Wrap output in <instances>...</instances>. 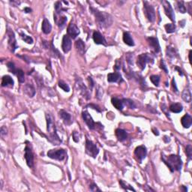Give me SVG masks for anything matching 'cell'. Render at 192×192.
<instances>
[{"label": "cell", "instance_id": "6da1fadb", "mask_svg": "<svg viewBox=\"0 0 192 192\" xmlns=\"http://www.w3.org/2000/svg\"><path fill=\"white\" fill-rule=\"evenodd\" d=\"M47 119V131H48V139L53 144L59 145L62 143L61 140L59 137L57 133H56V125H55L54 119L51 115L47 113L46 114Z\"/></svg>", "mask_w": 192, "mask_h": 192}, {"label": "cell", "instance_id": "7a4b0ae2", "mask_svg": "<svg viewBox=\"0 0 192 192\" xmlns=\"http://www.w3.org/2000/svg\"><path fill=\"white\" fill-rule=\"evenodd\" d=\"M90 11L95 16L96 22L98 23L101 28L109 27L113 23V20L110 14L103 12V11H98V9H94L92 7H90Z\"/></svg>", "mask_w": 192, "mask_h": 192}, {"label": "cell", "instance_id": "3957f363", "mask_svg": "<svg viewBox=\"0 0 192 192\" xmlns=\"http://www.w3.org/2000/svg\"><path fill=\"white\" fill-rule=\"evenodd\" d=\"M162 159L171 172L181 170L182 167H183V162L179 155H170L165 156L162 155Z\"/></svg>", "mask_w": 192, "mask_h": 192}, {"label": "cell", "instance_id": "277c9868", "mask_svg": "<svg viewBox=\"0 0 192 192\" xmlns=\"http://www.w3.org/2000/svg\"><path fill=\"white\" fill-rule=\"evenodd\" d=\"M154 59L151 55L149 53H143L138 56L137 60V65L140 68V70H144L146 68V66L147 63H153Z\"/></svg>", "mask_w": 192, "mask_h": 192}, {"label": "cell", "instance_id": "5b68a950", "mask_svg": "<svg viewBox=\"0 0 192 192\" xmlns=\"http://www.w3.org/2000/svg\"><path fill=\"white\" fill-rule=\"evenodd\" d=\"M67 155V152L63 149H51L48 152V156L49 158L54 160L63 161Z\"/></svg>", "mask_w": 192, "mask_h": 192}, {"label": "cell", "instance_id": "8992f818", "mask_svg": "<svg viewBox=\"0 0 192 192\" xmlns=\"http://www.w3.org/2000/svg\"><path fill=\"white\" fill-rule=\"evenodd\" d=\"M144 14L146 15V18L148 19V20L150 21V22L153 23L155 20V9L152 5L149 4L148 2L144 1Z\"/></svg>", "mask_w": 192, "mask_h": 192}, {"label": "cell", "instance_id": "52a82bcc", "mask_svg": "<svg viewBox=\"0 0 192 192\" xmlns=\"http://www.w3.org/2000/svg\"><path fill=\"white\" fill-rule=\"evenodd\" d=\"M86 152H87V155H89L91 157L95 158L98 155V154L99 149L97 147V146L92 141L87 139V142H86Z\"/></svg>", "mask_w": 192, "mask_h": 192}, {"label": "cell", "instance_id": "ba28073f", "mask_svg": "<svg viewBox=\"0 0 192 192\" xmlns=\"http://www.w3.org/2000/svg\"><path fill=\"white\" fill-rule=\"evenodd\" d=\"M146 154H147V149L144 146H137L134 150V155L136 156L137 160L139 162V163L142 162V161L146 158Z\"/></svg>", "mask_w": 192, "mask_h": 192}, {"label": "cell", "instance_id": "9c48e42d", "mask_svg": "<svg viewBox=\"0 0 192 192\" xmlns=\"http://www.w3.org/2000/svg\"><path fill=\"white\" fill-rule=\"evenodd\" d=\"M162 3L164 6V11H165L166 15L173 22L175 23V14H174L173 9V8H172L170 3L169 2L165 1V0L162 1Z\"/></svg>", "mask_w": 192, "mask_h": 192}, {"label": "cell", "instance_id": "30bf717a", "mask_svg": "<svg viewBox=\"0 0 192 192\" xmlns=\"http://www.w3.org/2000/svg\"><path fill=\"white\" fill-rule=\"evenodd\" d=\"M25 158L27 161V164L29 167H32L34 165V155L32 149L29 144L26 146L25 148Z\"/></svg>", "mask_w": 192, "mask_h": 192}, {"label": "cell", "instance_id": "8fae6325", "mask_svg": "<svg viewBox=\"0 0 192 192\" xmlns=\"http://www.w3.org/2000/svg\"><path fill=\"white\" fill-rule=\"evenodd\" d=\"M7 35L9 36V47L11 52L15 51L16 49L17 48V42H16V38L14 36V33L11 29H8Z\"/></svg>", "mask_w": 192, "mask_h": 192}, {"label": "cell", "instance_id": "7c38bea8", "mask_svg": "<svg viewBox=\"0 0 192 192\" xmlns=\"http://www.w3.org/2000/svg\"><path fill=\"white\" fill-rule=\"evenodd\" d=\"M76 84H77V87H78V89L80 90V93L87 100H89L90 98V94H89V90L87 89L86 86L83 84V81L78 77V79L76 80Z\"/></svg>", "mask_w": 192, "mask_h": 192}, {"label": "cell", "instance_id": "4fadbf2b", "mask_svg": "<svg viewBox=\"0 0 192 192\" xmlns=\"http://www.w3.org/2000/svg\"><path fill=\"white\" fill-rule=\"evenodd\" d=\"M83 119H84V122L86 123V124L87 125V126L89 127V129L93 130L95 128V123L93 121V119L92 118L90 114L88 113L87 111H84L82 113Z\"/></svg>", "mask_w": 192, "mask_h": 192}, {"label": "cell", "instance_id": "5bb4252c", "mask_svg": "<svg viewBox=\"0 0 192 192\" xmlns=\"http://www.w3.org/2000/svg\"><path fill=\"white\" fill-rule=\"evenodd\" d=\"M67 32L68 35L73 39L77 38V36H78V35L80 34V30L79 29H78V27L72 22H71V23L69 24V26H68Z\"/></svg>", "mask_w": 192, "mask_h": 192}, {"label": "cell", "instance_id": "9a60e30c", "mask_svg": "<svg viewBox=\"0 0 192 192\" xmlns=\"http://www.w3.org/2000/svg\"><path fill=\"white\" fill-rule=\"evenodd\" d=\"M148 43H149V46L152 48L155 53H159L161 50V47L159 44L158 40L157 38H154V37H149L147 38Z\"/></svg>", "mask_w": 192, "mask_h": 192}, {"label": "cell", "instance_id": "2e32d148", "mask_svg": "<svg viewBox=\"0 0 192 192\" xmlns=\"http://www.w3.org/2000/svg\"><path fill=\"white\" fill-rule=\"evenodd\" d=\"M62 48L65 53H67L71 49V39L67 35H64L62 38Z\"/></svg>", "mask_w": 192, "mask_h": 192}, {"label": "cell", "instance_id": "e0dca14e", "mask_svg": "<svg viewBox=\"0 0 192 192\" xmlns=\"http://www.w3.org/2000/svg\"><path fill=\"white\" fill-rule=\"evenodd\" d=\"M92 38H93L94 42H95L96 44H102L105 45V46H107V43H106L105 37L99 32H94Z\"/></svg>", "mask_w": 192, "mask_h": 192}, {"label": "cell", "instance_id": "ac0fdd59", "mask_svg": "<svg viewBox=\"0 0 192 192\" xmlns=\"http://www.w3.org/2000/svg\"><path fill=\"white\" fill-rule=\"evenodd\" d=\"M59 114L60 118L63 120L65 124L67 125H70L71 124L72 120H71V116L70 115L69 113H67L66 111H65V110H60Z\"/></svg>", "mask_w": 192, "mask_h": 192}, {"label": "cell", "instance_id": "d6986e66", "mask_svg": "<svg viewBox=\"0 0 192 192\" xmlns=\"http://www.w3.org/2000/svg\"><path fill=\"white\" fill-rule=\"evenodd\" d=\"M107 80L110 83H117L123 81V79H122V76L119 73L114 72L110 73L107 75Z\"/></svg>", "mask_w": 192, "mask_h": 192}, {"label": "cell", "instance_id": "ffe728a7", "mask_svg": "<svg viewBox=\"0 0 192 192\" xmlns=\"http://www.w3.org/2000/svg\"><path fill=\"white\" fill-rule=\"evenodd\" d=\"M181 123L185 128H188L191 126L192 117L189 114H185L181 119Z\"/></svg>", "mask_w": 192, "mask_h": 192}, {"label": "cell", "instance_id": "44dd1931", "mask_svg": "<svg viewBox=\"0 0 192 192\" xmlns=\"http://www.w3.org/2000/svg\"><path fill=\"white\" fill-rule=\"evenodd\" d=\"M116 136L118 140L120 142L125 141L128 138V134L126 133V131L123 129H121V128H117L116 130Z\"/></svg>", "mask_w": 192, "mask_h": 192}, {"label": "cell", "instance_id": "7402d4cb", "mask_svg": "<svg viewBox=\"0 0 192 192\" xmlns=\"http://www.w3.org/2000/svg\"><path fill=\"white\" fill-rule=\"evenodd\" d=\"M58 15V14H57ZM59 17H57L56 15L54 14V20H55V22L56 23L57 26L59 28H63V27L66 26V22H67V17L66 16H63V15H59Z\"/></svg>", "mask_w": 192, "mask_h": 192}, {"label": "cell", "instance_id": "603a6c76", "mask_svg": "<svg viewBox=\"0 0 192 192\" xmlns=\"http://www.w3.org/2000/svg\"><path fill=\"white\" fill-rule=\"evenodd\" d=\"M14 80L10 77V76L9 75L3 76L2 80V87H14Z\"/></svg>", "mask_w": 192, "mask_h": 192}, {"label": "cell", "instance_id": "cb8c5ba5", "mask_svg": "<svg viewBox=\"0 0 192 192\" xmlns=\"http://www.w3.org/2000/svg\"><path fill=\"white\" fill-rule=\"evenodd\" d=\"M42 31L44 34H50V32L52 30V26L50 24V23L49 22V20L48 19L44 18V19L43 22H42Z\"/></svg>", "mask_w": 192, "mask_h": 192}, {"label": "cell", "instance_id": "d4e9b609", "mask_svg": "<svg viewBox=\"0 0 192 192\" xmlns=\"http://www.w3.org/2000/svg\"><path fill=\"white\" fill-rule=\"evenodd\" d=\"M23 92H25V94H27L29 97H31V98L33 97L35 94V88L33 87V86L31 85V84H29L24 86Z\"/></svg>", "mask_w": 192, "mask_h": 192}, {"label": "cell", "instance_id": "484cf974", "mask_svg": "<svg viewBox=\"0 0 192 192\" xmlns=\"http://www.w3.org/2000/svg\"><path fill=\"white\" fill-rule=\"evenodd\" d=\"M111 102L112 105L114 106L117 110H123V107H124V103H123V100L117 98H112Z\"/></svg>", "mask_w": 192, "mask_h": 192}, {"label": "cell", "instance_id": "4316f807", "mask_svg": "<svg viewBox=\"0 0 192 192\" xmlns=\"http://www.w3.org/2000/svg\"><path fill=\"white\" fill-rule=\"evenodd\" d=\"M75 46H76V49H77V50L78 51V53H79L80 55H84V53H85V48H86L84 42L81 39H78L75 43Z\"/></svg>", "mask_w": 192, "mask_h": 192}, {"label": "cell", "instance_id": "83f0119b", "mask_svg": "<svg viewBox=\"0 0 192 192\" xmlns=\"http://www.w3.org/2000/svg\"><path fill=\"white\" fill-rule=\"evenodd\" d=\"M123 41L128 46L132 47L134 45V40L128 32H124V34H123Z\"/></svg>", "mask_w": 192, "mask_h": 192}, {"label": "cell", "instance_id": "f1b7e54d", "mask_svg": "<svg viewBox=\"0 0 192 192\" xmlns=\"http://www.w3.org/2000/svg\"><path fill=\"white\" fill-rule=\"evenodd\" d=\"M182 98L185 102L190 103L191 101V90L188 88H186L183 90V94H182Z\"/></svg>", "mask_w": 192, "mask_h": 192}, {"label": "cell", "instance_id": "f546056e", "mask_svg": "<svg viewBox=\"0 0 192 192\" xmlns=\"http://www.w3.org/2000/svg\"><path fill=\"white\" fill-rule=\"evenodd\" d=\"M183 105L180 103H174L170 106V111L175 113H179L183 111Z\"/></svg>", "mask_w": 192, "mask_h": 192}, {"label": "cell", "instance_id": "4dcf8cb0", "mask_svg": "<svg viewBox=\"0 0 192 192\" xmlns=\"http://www.w3.org/2000/svg\"><path fill=\"white\" fill-rule=\"evenodd\" d=\"M55 10H56V14H58V15H59L61 13H62L63 11H67V9H64L63 8V6L62 5V2H56V3H55Z\"/></svg>", "mask_w": 192, "mask_h": 192}, {"label": "cell", "instance_id": "1f68e13d", "mask_svg": "<svg viewBox=\"0 0 192 192\" xmlns=\"http://www.w3.org/2000/svg\"><path fill=\"white\" fill-rule=\"evenodd\" d=\"M15 75H17L20 83H23L25 81V76H24V72L21 69H17L15 73Z\"/></svg>", "mask_w": 192, "mask_h": 192}, {"label": "cell", "instance_id": "d6a6232c", "mask_svg": "<svg viewBox=\"0 0 192 192\" xmlns=\"http://www.w3.org/2000/svg\"><path fill=\"white\" fill-rule=\"evenodd\" d=\"M119 184H120V185H121L122 188H123V189L126 190V191H135V189H134V188H133L131 186V185H128V183H125V182L123 181V180H119Z\"/></svg>", "mask_w": 192, "mask_h": 192}, {"label": "cell", "instance_id": "836d02e7", "mask_svg": "<svg viewBox=\"0 0 192 192\" xmlns=\"http://www.w3.org/2000/svg\"><path fill=\"white\" fill-rule=\"evenodd\" d=\"M164 28L167 33H173L176 30V26L173 23H167L164 26Z\"/></svg>", "mask_w": 192, "mask_h": 192}, {"label": "cell", "instance_id": "e575fe53", "mask_svg": "<svg viewBox=\"0 0 192 192\" xmlns=\"http://www.w3.org/2000/svg\"><path fill=\"white\" fill-rule=\"evenodd\" d=\"M177 9H178L180 12L183 13V14L186 12V8H185V4H184V2L183 1L177 2Z\"/></svg>", "mask_w": 192, "mask_h": 192}, {"label": "cell", "instance_id": "d590c367", "mask_svg": "<svg viewBox=\"0 0 192 192\" xmlns=\"http://www.w3.org/2000/svg\"><path fill=\"white\" fill-rule=\"evenodd\" d=\"M59 87L61 89H62L65 92H68L70 91V87L66 83H65L64 81L62 80H60L59 81Z\"/></svg>", "mask_w": 192, "mask_h": 192}, {"label": "cell", "instance_id": "8d00e7d4", "mask_svg": "<svg viewBox=\"0 0 192 192\" xmlns=\"http://www.w3.org/2000/svg\"><path fill=\"white\" fill-rule=\"evenodd\" d=\"M123 103H124V105H126L127 107H128L129 108L134 109L135 107H136V106H135L133 101L130 100V99H123Z\"/></svg>", "mask_w": 192, "mask_h": 192}, {"label": "cell", "instance_id": "74e56055", "mask_svg": "<svg viewBox=\"0 0 192 192\" xmlns=\"http://www.w3.org/2000/svg\"><path fill=\"white\" fill-rule=\"evenodd\" d=\"M20 36H21V38H22L24 41L27 42V44H32L33 43V39L31 38L30 36H28V35H25L24 33H20Z\"/></svg>", "mask_w": 192, "mask_h": 192}, {"label": "cell", "instance_id": "f35d334b", "mask_svg": "<svg viewBox=\"0 0 192 192\" xmlns=\"http://www.w3.org/2000/svg\"><path fill=\"white\" fill-rule=\"evenodd\" d=\"M150 80L152 81L155 86L158 87L159 82H160V77L158 75H152L150 77Z\"/></svg>", "mask_w": 192, "mask_h": 192}, {"label": "cell", "instance_id": "ab89813d", "mask_svg": "<svg viewBox=\"0 0 192 192\" xmlns=\"http://www.w3.org/2000/svg\"><path fill=\"white\" fill-rule=\"evenodd\" d=\"M167 56L170 58H174L176 56V53H175V49L173 48H170V47H167Z\"/></svg>", "mask_w": 192, "mask_h": 192}, {"label": "cell", "instance_id": "60d3db41", "mask_svg": "<svg viewBox=\"0 0 192 192\" xmlns=\"http://www.w3.org/2000/svg\"><path fill=\"white\" fill-rule=\"evenodd\" d=\"M185 152H186L187 156H188V160H191L192 158V146L191 145H188V146H186Z\"/></svg>", "mask_w": 192, "mask_h": 192}, {"label": "cell", "instance_id": "b9f144b4", "mask_svg": "<svg viewBox=\"0 0 192 192\" xmlns=\"http://www.w3.org/2000/svg\"><path fill=\"white\" fill-rule=\"evenodd\" d=\"M8 68H9V70L10 71H11V73H13L14 74H15L16 73V71H17V68H15V66H14V64L13 62H10L8 63Z\"/></svg>", "mask_w": 192, "mask_h": 192}, {"label": "cell", "instance_id": "7bdbcfd3", "mask_svg": "<svg viewBox=\"0 0 192 192\" xmlns=\"http://www.w3.org/2000/svg\"><path fill=\"white\" fill-rule=\"evenodd\" d=\"M89 189L91 191H101V189L98 188L97 185L95 183H92L89 185Z\"/></svg>", "mask_w": 192, "mask_h": 192}, {"label": "cell", "instance_id": "ee69618b", "mask_svg": "<svg viewBox=\"0 0 192 192\" xmlns=\"http://www.w3.org/2000/svg\"><path fill=\"white\" fill-rule=\"evenodd\" d=\"M79 138H80V134L79 133L77 132V131H74L73 132V140H74V142L78 143L79 142Z\"/></svg>", "mask_w": 192, "mask_h": 192}, {"label": "cell", "instance_id": "f6af8a7d", "mask_svg": "<svg viewBox=\"0 0 192 192\" xmlns=\"http://www.w3.org/2000/svg\"><path fill=\"white\" fill-rule=\"evenodd\" d=\"M161 68H162V70H164L166 73H168V70H167V66H166L165 63H164L163 59H162V61H161Z\"/></svg>", "mask_w": 192, "mask_h": 192}, {"label": "cell", "instance_id": "bcb514c9", "mask_svg": "<svg viewBox=\"0 0 192 192\" xmlns=\"http://www.w3.org/2000/svg\"><path fill=\"white\" fill-rule=\"evenodd\" d=\"M161 107H162V110L164 112V113H165V115L167 116V117H170V115H169V112H167V107H166V105H162Z\"/></svg>", "mask_w": 192, "mask_h": 192}, {"label": "cell", "instance_id": "7dc6e473", "mask_svg": "<svg viewBox=\"0 0 192 192\" xmlns=\"http://www.w3.org/2000/svg\"><path fill=\"white\" fill-rule=\"evenodd\" d=\"M7 134V130H6V128H5L4 126H2L1 128V135L2 136H4Z\"/></svg>", "mask_w": 192, "mask_h": 192}, {"label": "cell", "instance_id": "c3c4849f", "mask_svg": "<svg viewBox=\"0 0 192 192\" xmlns=\"http://www.w3.org/2000/svg\"><path fill=\"white\" fill-rule=\"evenodd\" d=\"M120 68H121V64H120V63L119 64V60H117L114 66V69L116 70V71H119V70L120 69Z\"/></svg>", "mask_w": 192, "mask_h": 192}, {"label": "cell", "instance_id": "681fc988", "mask_svg": "<svg viewBox=\"0 0 192 192\" xmlns=\"http://www.w3.org/2000/svg\"><path fill=\"white\" fill-rule=\"evenodd\" d=\"M172 84H173V89H174V88H175L174 91H175L176 92H178V89H177V88H176V82H175V80H174V79L173 80H172Z\"/></svg>", "mask_w": 192, "mask_h": 192}, {"label": "cell", "instance_id": "f907efd6", "mask_svg": "<svg viewBox=\"0 0 192 192\" xmlns=\"http://www.w3.org/2000/svg\"><path fill=\"white\" fill-rule=\"evenodd\" d=\"M24 11H25L26 13H30L31 11H32V9H29V8H25V9H24Z\"/></svg>", "mask_w": 192, "mask_h": 192}, {"label": "cell", "instance_id": "816d5d0a", "mask_svg": "<svg viewBox=\"0 0 192 192\" xmlns=\"http://www.w3.org/2000/svg\"><path fill=\"white\" fill-rule=\"evenodd\" d=\"M10 3H11V4H13V5H14V4H16V6L17 5H20V2H16V1H12V2H10Z\"/></svg>", "mask_w": 192, "mask_h": 192}, {"label": "cell", "instance_id": "f5cc1de1", "mask_svg": "<svg viewBox=\"0 0 192 192\" xmlns=\"http://www.w3.org/2000/svg\"><path fill=\"white\" fill-rule=\"evenodd\" d=\"M176 69L178 70V71H179V74H180V75H181V76H183V73L182 72V71H181V70L180 69V68H179L178 67H176Z\"/></svg>", "mask_w": 192, "mask_h": 192}]
</instances>
